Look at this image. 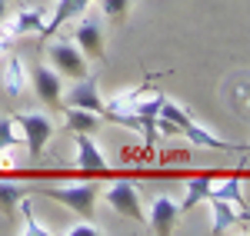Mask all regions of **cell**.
I'll use <instances>...</instances> for the list:
<instances>
[{"label": "cell", "mask_w": 250, "mask_h": 236, "mask_svg": "<svg viewBox=\"0 0 250 236\" xmlns=\"http://www.w3.org/2000/svg\"><path fill=\"white\" fill-rule=\"evenodd\" d=\"M43 197L57 200L63 206H70L80 219H94V210H97V197H100V190H97L94 183H57V186H47L43 190Z\"/></svg>", "instance_id": "6da1fadb"}, {"label": "cell", "mask_w": 250, "mask_h": 236, "mask_svg": "<svg viewBox=\"0 0 250 236\" xmlns=\"http://www.w3.org/2000/svg\"><path fill=\"white\" fill-rule=\"evenodd\" d=\"M17 127H20V140L27 143V153L30 160H40L43 150H47V140L54 137V120L47 113H37V110H27V113H17Z\"/></svg>", "instance_id": "7a4b0ae2"}, {"label": "cell", "mask_w": 250, "mask_h": 236, "mask_svg": "<svg viewBox=\"0 0 250 236\" xmlns=\"http://www.w3.org/2000/svg\"><path fill=\"white\" fill-rule=\"evenodd\" d=\"M104 203L114 210V213H120V217H127V219H144V206H140V190H137L130 180H114L104 193Z\"/></svg>", "instance_id": "3957f363"}, {"label": "cell", "mask_w": 250, "mask_h": 236, "mask_svg": "<svg viewBox=\"0 0 250 236\" xmlns=\"http://www.w3.org/2000/svg\"><path fill=\"white\" fill-rule=\"evenodd\" d=\"M47 57H50V67L57 70L60 77H70V80L87 77V57L80 54L77 43H70V40H57V43L47 47Z\"/></svg>", "instance_id": "277c9868"}, {"label": "cell", "mask_w": 250, "mask_h": 236, "mask_svg": "<svg viewBox=\"0 0 250 236\" xmlns=\"http://www.w3.org/2000/svg\"><path fill=\"white\" fill-rule=\"evenodd\" d=\"M74 43L80 47V54L87 60H104L107 47H104V23H100V17L80 14L77 30H74Z\"/></svg>", "instance_id": "5b68a950"}, {"label": "cell", "mask_w": 250, "mask_h": 236, "mask_svg": "<svg viewBox=\"0 0 250 236\" xmlns=\"http://www.w3.org/2000/svg\"><path fill=\"white\" fill-rule=\"evenodd\" d=\"M74 166L83 173H107V160L94 143V133H74Z\"/></svg>", "instance_id": "8992f818"}, {"label": "cell", "mask_w": 250, "mask_h": 236, "mask_svg": "<svg viewBox=\"0 0 250 236\" xmlns=\"http://www.w3.org/2000/svg\"><path fill=\"white\" fill-rule=\"evenodd\" d=\"M30 83H34V93L40 97V103H43L47 110H60L63 90H60V73L54 70V67H34Z\"/></svg>", "instance_id": "52a82bcc"}, {"label": "cell", "mask_w": 250, "mask_h": 236, "mask_svg": "<svg viewBox=\"0 0 250 236\" xmlns=\"http://www.w3.org/2000/svg\"><path fill=\"white\" fill-rule=\"evenodd\" d=\"M43 20H47V14L40 10V7H23V10H17V14H10V17L3 20V34L7 37H27V34H40L43 30Z\"/></svg>", "instance_id": "ba28073f"}, {"label": "cell", "mask_w": 250, "mask_h": 236, "mask_svg": "<svg viewBox=\"0 0 250 236\" xmlns=\"http://www.w3.org/2000/svg\"><path fill=\"white\" fill-rule=\"evenodd\" d=\"M63 103H67V107H83V110L100 113V110H104V100H100V90H97V80L94 77L74 80V87L63 93Z\"/></svg>", "instance_id": "9c48e42d"}, {"label": "cell", "mask_w": 250, "mask_h": 236, "mask_svg": "<svg viewBox=\"0 0 250 236\" xmlns=\"http://www.w3.org/2000/svg\"><path fill=\"white\" fill-rule=\"evenodd\" d=\"M177 219H180V203H173L170 197H157L154 206H150V217H147L150 230L160 233V236H167V233H173Z\"/></svg>", "instance_id": "30bf717a"}, {"label": "cell", "mask_w": 250, "mask_h": 236, "mask_svg": "<svg viewBox=\"0 0 250 236\" xmlns=\"http://www.w3.org/2000/svg\"><path fill=\"white\" fill-rule=\"evenodd\" d=\"M94 0H57L54 3V10H50V17L43 20V37H50V34H57V27L60 23H67V20H74V17H80L87 7H90Z\"/></svg>", "instance_id": "8fae6325"}, {"label": "cell", "mask_w": 250, "mask_h": 236, "mask_svg": "<svg viewBox=\"0 0 250 236\" xmlns=\"http://www.w3.org/2000/svg\"><path fill=\"white\" fill-rule=\"evenodd\" d=\"M27 87H30V73H27L23 60L20 57H7V67H3V90H7V97L20 100Z\"/></svg>", "instance_id": "7c38bea8"}, {"label": "cell", "mask_w": 250, "mask_h": 236, "mask_svg": "<svg viewBox=\"0 0 250 236\" xmlns=\"http://www.w3.org/2000/svg\"><path fill=\"white\" fill-rule=\"evenodd\" d=\"M207 203H210V213H213L210 233H230L233 226L240 223V217H237V206H230L227 200H220V197H207Z\"/></svg>", "instance_id": "4fadbf2b"}, {"label": "cell", "mask_w": 250, "mask_h": 236, "mask_svg": "<svg viewBox=\"0 0 250 236\" xmlns=\"http://www.w3.org/2000/svg\"><path fill=\"white\" fill-rule=\"evenodd\" d=\"M63 123L70 133H94L100 127V113L94 110H83V107H67L63 110Z\"/></svg>", "instance_id": "5bb4252c"}, {"label": "cell", "mask_w": 250, "mask_h": 236, "mask_svg": "<svg viewBox=\"0 0 250 236\" xmlns=\"http://www.w3.org/2000/svg\"><path fill=\"white\" fill-rule=\"evenodd\" d=\"M30 190L23 183H14V180H0V213L3 217H14L20 206V200L27 197Z\"/></svg>", "instance_id": "9a60e30c"}, {"label": "cell", "mask_w": 250, "mask_h": 236, "mask_svg": "<svg viewBox=\"0 0 250 236\" xmlns=\"http://www.w3.org/2000/svg\"><path fill=\"white\" fill-rule=\"evenodd\" d=\"M210 190H213V180L210 177H193V180H187V197H184V203H180V213L193 210L197 203H207Z\"/></svg>", "instance_id": "2e32d148"}, {"label": "cell", "mask_w": 250, "mask_h": 236, "mask_svg": "<svg viewBox=\"0 0 250 236\" xmlns=\"http://www.w3.org/2000/svg\"><path fill=\"white\" fill-rule=\"evenodd\" d=\"M180 133L190 140L193 146H207V150H227V143H224V140H220V137H213L210 130H204V127H197L193 120L187 123V127H184V130H180Z\"/></svg>", "instance_id": "e0dca14e"}, {"label": "cell", "mask_w": 250, "mask_h": 236, "mask_svg": "<svg viewBox=\"0 0 250 236\" xmlns=\"http://www.w3.org/2000/svg\"><path fill=\"white\" fill-rule=\"evenodd\" d=\"M210 197L227 200V203L237 206V210H244V206H247V203H244V193H240V180H237V177H227V180H220V183H213Z\"/></svg>", "instance_id": "ac0fdd59"}, {"label": "cell", "mask_w": 250, "mask_h": 236, "mask_svg": "<svg viewBox=\"0 0 250 236\" xmlns=\"http://www.w3.org/2000/svg\"><path fill=\"white\" fill-rule=\"evenodd\" d=\"M17 210L23 213V219H27V223H23V230H20L23 236H54V230H47V226H43V223L34 217V206H30V200H27V197L20 200Z\"/></svg>", "instance_id": "d6986e66"}, {"label": "cell", "mask_w": 250, "mask_h": 236, "mask_svg": "<svg viewBox=\"0 0 250 236\" xmlns=\"http://www.w3.org/2000/svg\"><path fill=\"white\" fill-rule=\"evenodd\" d=\"M20 143V127L14 117H0V153L3 150H14Z\"/></svg>", "instance_id": "ffe728a7"}, {"label": "cell", "mask_w": 250, "mask_h": 236, "mask_svg": "<svg viewBox=\"0 0 250 236\" xmlns=\"http://www.w3.org/2000/svg\"><path fill=\"white\" fill-rule=\"evenodd\" d=\"M160 117H167L170 120V123H177V127H180V130H184V127H187V123H190V113H187V110H184V107H180V103H173V100H160Z\"/></svg>", "instance_id": "44dd1931"}, {"label": "cell", "mask_w": 250, "mask_h": 236, "mask_svg": "<svg viewBox=\"0 0 250 236\" xmlns=\"http://www.w3.org/2000/svg\"><path fill=\"white\" fill-rule=\"evenodd\" d=\"M127 7H130V0H100V10H104V17L120 23V20L127 17Z\"/></svg>", "instance_id": "7402d4cb"}, {"label": "cell", "mask_w": 250, "mask_h": 236, "mask_svg": "<svg viewBox=\"0 0 250 236\" xmlns=\"http://www.w3.org/2000/svg\"><path fill=\"white\" fill-rule=\"evenodd\" d=\"M67 236H104V230H100V226H94L90 219H83V223H77V226H70V230H67Z\"/></svg>", "instance_id": "603a6c76"}, {"label": "cell", "mask_w": 250, "mask_h": 236, "mask_svg": "<svg viewBox=\"0 0 250 236\" xmlns=\"http://www.w3.org/2000/svg\"><path fill=\"white\" fill-rule=\"evenodd\" d=\"M7 7H10V3H7V0H0V27H3V20L10 17V10H7Z\"/></svg>", "instance_id": "cb8c5ba5"}, {"label": "cell", "mask_w": 250, "mask_h": 236, "mask_svg": "<svg viewBox=\"0 0 250 236\" xmlns=\"http://www.w3.org/2000/svg\"><path fill=\"white\" fill-rule=\"evenodd\" d=\"M237 217L244 219V223H250V210H247V206H244V210H237Z\"/></svg>", "instance_id": "d4e9b609"}]
</instances>
